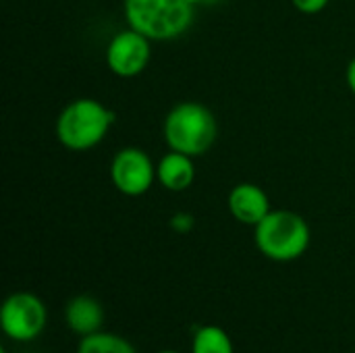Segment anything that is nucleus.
<instances>
[{
	"mask_svg": "<svg viewBox=\"0 0 355 353\" xmlns=\"http://www.w3.org/2000/svg\"><path fill=\"white\" fill-rule=\"evenodd\" d=\"M258 250L275 262H291L304 256L310 246V227L297 212L270 210L256 225Z\"/></svg>",
	"mask_w": 355,
	"mask_h": 353,
	"instance_id": "4",
	"label": "nucleus"
},
{
	"mask_svg": "<svg viewBox=\"0 0 355 353\" xmlns=\"http://www.w3.org/2000/svg\"><path fill=\"white\" fill-rule=\"evenodd\" d=\"M48 314L42 300L29 291H19L6 298L0 310V322L6 337L12 341H33L46 327Z\"/></svg>",
	"mask_w": 355,
	"mask_h": 353,
	"instance_id": "5",
	"label": "nucleus"
},
{
	"mask_svg": "<svg viewBox=\"0 0 355 353\" xmlns=\"http://www.w3.org/2000/svg\"><path fill=\"white\" fill-rule=\"evenodd\" d=\"M156 179V166L141 148H123L110 162L112 185L129 198L144 196Z\"/></svg>",
	"mask_w": 355,
	"mask_h": 353,
	"instance_id": "6",
	"label": "nucleus"
},
{
	"mask_svg": "<svg viewBox=\"0 0 355 353\" xmlns=\"http://www.w3.org/2000/svg\"><path fill=\"white\" fill-rule=\"evenodd\" d=\"M291 2L304 15H316V12L324 10L331 0H291Z\"/></svg>",
	"mask_w": 355,
	"mask_h": 353,
	"instance_id": "13",
	"label": "nucleus"
},
{
	"mask_svg": "<svg viewBox=\"0 0 355 353\" xmlns=\"http://www.w3.org/2000/svg\"><path fill=\"white\" fill-rule=\"evenodd\" d=\"M127 25L152 42L181 37L193 23L196 4L191 0H125Z\"/></svg>",
	"mask_w": 355,
	"mask_h": 353,
	"instance_id": "1",
	"label": "nucleus"
},
{
	"mask_svg": "<svg viewBox=\"0 0 355 353\" xmlns=\"http://www.w3.org/2000/svg\"><path fill=\"white\" fill-rule=\"evenodd\" d=\"M77 353H137L133 350V345L114 335V333H94L89 337H83Z\"/></svg>",
	"mask_w": 355,
	"mask_h": 353,
	"instance_id": "12",
	"label": "nucleus"
},
{
	"mask_svg": "<svg viewBox=\"0 0 355 353\" xmlns=\"http://www.w3.org/2000/svg\"><path fill=\"white\" fill-rule=\"evenodd\" d=\"M64 318L73 333H77L81 337H89L94 333H100L102 322H104V310L96 298L77 295L67 304Z\"/></svg>",
	"mask_w": 355,
	"mask_h": 353,
	"instance_id": "9",
	"label": "nucleus"
},
{
	"mask_svg": "<svg viewBox=\"0 0 355 353\" xmlns=\"http://www.w3.org/2000/svg\"><path fill=\"white\" fill-rule=\"evenodd\" d=\"M345 77H347V85H349L352 94L355 96V56L352 58V62L347 64V73H345Z\"/></svg>",
	"mask_w": 355,
	"mask_h": 353,
	"instance_id": "15",
	"label": "nucleus"
},
{
	"mask_svg": "<svg viewBox=\"0 0 355 353\" xmlns=\"http://www.w3.org/2000/svg\"><path fill=\"white\" fill-rule=\"evenodd\" d=\"M0 353H6V352H4V350H0Z\"/></svg>",
	"mask_w": 355,
	"mask_h": 353,
	"instance_id": "17",
	"label": "nucleus"
},
{
	"mask_svg": "<svg viewBox=\"0 0 355 353\" xmlns=\"http://www.w3.org/2000/svg\"><path fill=\"white\" fill-rule=\"evenodd\" d=\"M160 353H179V352H171V350H168V352H160Z\"/></svg>",
	"mask_w": 355,
	"mask_h": 353,
	"instance_id": "16",
	"label": "nucleus"
},
{
	"mask_svg": "<svg viewBox=\"0 0 355 353\" xmlns=\"http://www.w3.org/2000/svg\"><path fill=\"white\" fill-rule=\"evenodd\" d=\"M229 212L241 225L256 227L270 212V200L260 185L239 183L229 193Z\"/></svg>",
	"mask_w": 355,
	"mask_h": 353,
	"instance_id": "8",
	"label": "nucleus"
},
{
	"mask_svg": "<svg viewBox=\"0 0 355 353\" xmlns=\"http://www.w3.org/2000/svg\"><path fill=\"white\" fill-rule=\"evenodd\" d=\"M114 123V112L94 98L69 102L56 119L58 141L73 150L85 152L98 146Z\"/></svg>",
	"mask_w": 355,
	"mask_h": 353,
	"instance_id": "3",
	"label": "nucleus"
},
{
	"mask_svg": "<svg viewBox=\"0 0 355 353\" xmlns=\"http://www.w3.org/2000/svg\"><path fill=\"white\" fill-rule=\"evenodd\" d=\"M193 216L189 212H177L173 218H171V227L177 231V233H187L193 229Z\"/></svg>",
	"mask_w": 355,
	"mask_h": 353,
	"instance_id": "14",
	"label": "nucleus"
},
{
	"mask_svg": "<svg viewBox=\"0 0 355 353\" xmlns=\"http://www.w3.org/2000/svg\"><path fill=\"white\" fill-rule=\"evenodd\" d=\"M156 179L168 191H185L196 179L193 158L181 152H168L156 164Z\"/></svg>",
	"mask_w": 355,
	"mask_h": 353,
	"instance_id": "10",
	"label": "nucleus"
},
{
	"mask_svg": "<svg viewBox=\"0 0 355 353\" xmlns=\"http://www.w3.org/2000/svg\"><path fill=\"white\" fill-rule=\"evenodd\" d=\"M191 353H235V350L227 331L216 325H208L198 329L191 343Z\"/></svg>",
	"mask_w": 355,
	"mask_h": 353,
	"instance_id": "11",
	"label": "nucleus"
},
{
	"mask_svg": "<svg viewBox=\"0 0 355 353\" xmlns=\"http://www.w3.org/2000/svg\"><path fill=\"white\" fill-rule=\"evenodd\" d=\"M164 141L173 152L204 156L216 141L218 125L212 110L200 102H179L164 119Z\"/></svg>",
	"mask_w": 355,
	"mask_h": 353,
	"instance_id": "2",
	"label": "nucleus"
},
{
	"mask_svg": "<svg viewBox=\"0 0 355 353\" xmlns=\"http://www.w3.org/2000/svg\"><path fill=\"white\" fill-rule=\"evenodd\" d=\"M152 40L135 29L119 31L106 48V64L119 77H135L146 71L152 58Z\"/></svg>",
	"mask_w": 355,
	"mask_h": 353,
	"instance_id": "7",
	"label": "nucleus"
}]
</instances>
